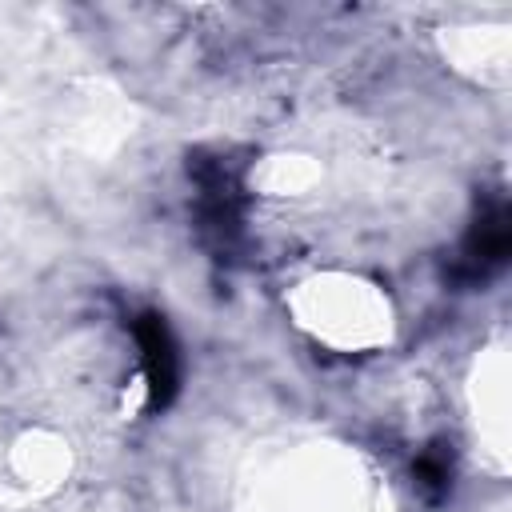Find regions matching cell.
<instances>
[{
	"mask_svg": "<svg viewBox=\"0 0 512 512\" xmlns=\"http://www.w3.org/2000/svg\"><path fill=\"white\" fill-rule=\"evenodd\" d=\"M508 256V212L504 204H492L488 212H480L468 244H464V268L468 276H488L492 268H500Z\"/></svg>",
	"mask_w": 512,
	"mask_h": 512,
	"instance_id": "cell-1",
	"label": "cell"
},
{
	"mask_svg": "<svg viewBox=\"0 0 512 512\" xmlns=\"http://www.w3.org/2000/svg\"><path fill=\"white\" fill-rule=\"evenodd\" d=\"M140 344H144V364H148V380H152V396L168 400L176 388V352L168 340V328L156 316H144L140 324Z\"/></svg>",
	"mask_w": 512,
	"mask_h": 512,
	"instance_id": "cell-2",
	"label": "cell"
}]
</instances>
